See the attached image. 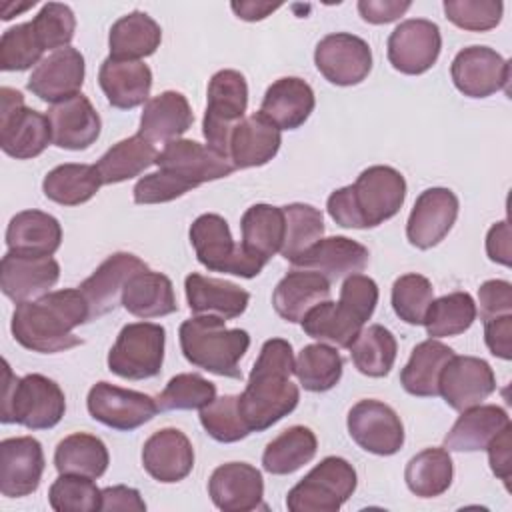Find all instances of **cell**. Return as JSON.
Returning <instances> with one entry per match:
<instances>
[{
	"instance_id": "obj_51",
	"label": "cell",
	"mask_w": 512,
	"mask_h": 512,
	"mask_svg": "<svg viewBox=\"0 0 512 512\" xmlns=\"http://www.w3.org/2000/svg\"><path fill=\"white\" fill-rule=\"evenodd\" d=\"M48 502L56 512H96L102 504V490L92 478L60 474L50 486Z\"/></svg>"
},
{
	"instance_id": "obj_11",
	"label": "cell",
	"mask_w": 512,
	"mask_h": 512,
	"mask_svg": "<svg viewBox=\"0 0 512 512\" xmlns=\"http://www.w3.org/2000/svg\"><path fill=\"white\" fill-rule=\"evenodd\" d=\"M86 406L96 422L122 432L140 428L158 412L156 398L110 382H96L88 392Z\"/></svg>"
},
{
	"instance_id": "obj_54",
	"label": "cell",
	"mask_w": 512,
	"mask_h": 512,
	"mask_svg": "<svg viewBox=\"0 0 512 512\" xmlns=\"http://www.w3.org/2000/svg\"><path fill=\"white\" fill-rule=\"evenodd\" d=\"M36 38L42 50H62L74 38L76 16L70 6L60 2H48L40 8V12L32 20Z\"/></svg>"
},
{
	"instance_id": "obj_33",
	"label": "cell",
	"mask_w": 512,
	"mask_h": 512,
	"mask_svg": "<svg viewBox=\"0 0 512 512\" xmlns=\"http://www.w3.org/2000/svg\"><path fill=\"white\" fill-rule=\"evenodd\" d=\"M62 242L60 222L42 210H22L6 228V246L22 256H52Z\"/></svg>"
},
{
	"instance_id": "obj_5",
	"label": "cell",
	"mask_w": 512,
	"mask_h": 512,
	"mask_svg": "<svg viewBox=\"0 0 512 512\" xmlns=\"http://www.w3.org/2000/svg\"><path fill=\"white\" fill-rule=\"evenodd\" d=\"M66 412V396L62 388L42 376L26 374L16 378L10 364L4 360V394L2 414L4 424H20L30 430L54 428Z\"/></svg>"
},
{
	"instance_id": "obj_16",
	"label": "cell",
	"mask_w": 512,
	"mask_h": 512,
	"mask_svg": "<svg viewBox=\"0 0 512 512\" xmlns=\"http://www.w3.org/2000/svg\"><path fill=\"white\" fill-rule=\"evenodd\" d=\"M154 164L158 170L172 172L178 178L190 182L194 188L212 180L226 178L236 170L226 156L214 152L206 144L186 138L166 142Z\"/></svg>"
},
{
	"instance_id": "obj_8",
	"label": "cell",
	"mask_w": 512,
	"mask_h": 512,
	"mask_svg": "<svg viewBox=\"0 0 512 512\" xmlns=\"http://www.w3.org/2000/svg\"><path fill=\"white\" fill-rule=\"evenodd\" d=\"M206 98L208 102L202 122L206 146L228 158L230 136L244 120V112L248 108L246 78L238 70H218L208 82Z\"/></svg>"
},
{
	"instance_id": "obj_21",
	"label": "cell",
	"mask_w": 512,
	"mask_h": 512,
	"mask_svg": "<svg viewBox=\"0 0 512 512\" xmlns=\"http://www.w3.org/2000/svg\"><path fill=\"white\" fill-rule=\"evenodd\" d=\"M58 278L60 266L52 256H22L10 250L2 256L0 288L16 304L48 294Z\"/></svg>"
},
{
	"instance_id": "obj_12",
	"label": "cell",
	"mask_w": 512,
	"mask_h": 512,
	"mask_svg": "<svg viewBox=\"0 0 512 512\" xmlns=\"http://www.w3.org/2000/svg\"><path fill=\"white\" fill-rule=\"evenodd\" d=\"M348 434L366 452L392 456L404 444V426L400 416L380 400H360L348 412Z\"/></svg>"
},
{
	"instance_id": "obj_50",
	"label": "cell",
	"mask_w": 512,
	"mask_h": 512,
	"mask_svg": "<svg viewBox=\"0 0 512 512\" xmlns=\"http://www.w3.org/2000/svg\"><path fill=\"white\" fill-rule=\"evenodd\" d=\"M200 424L210 438L224 444L244 440L250 434V428L240 414L238 396L234 394L214 398L208 406H204L200 410Z\"/></svg>"
},
{
	"instance_id": "obj_37",
	"label": "cell",
	"mask_w": 512,
	"mask_h": 512,
	"mask_svg": "<svg viewBox=\"0 0 512 512\" xmlns=\"http://www.w3.org/2000/svg\"><path fill=\"white\" fill-rule=\"evenodd\" d=\"M242 242L240 246L254 258L268 264V260L280 252L286 232V220L282 206L254 204L250 206L242 220Z\"/></svg>"
},
{
	"instance_id": "obj_58",
	"label": "cell",
	"mask_w": 512,
	"mask_h": 512,
	"mask_svg": "<svg viewBox=\"0 0 512 512\" xmlns=\"http://www.w3.org/2000/svg\"><path fill=\"white\" fill-rule=\"evenodd\" d=\"M480 318L490 320L512 312V284L506 280H486L478 288Z\"/></svg>"
},
{
	"instance_id": "obj_18",
	"label": "cell",
	"mask_w": 512,
	"mask_h": 512,
	"mask_svg": "<svg viewBox=\"0 0 512 512\" xmlns=\"http://www.w3.org/2000/svg\"><path fill=\"white\" fill-rule=\"evenodd\" d=\"M458 198L450 188H428L416 198L406 222V238L412 246L428 250L452 230L458 218Z\"/></svg>"
},
{
	"instance_id": "obj_9",
	"label": "cell",
	"mask_w": 512,
	"mask_h": 512,
	"mask_svg": "<svg viewBox=\"0 0 512 512\" xmlns=\"http://www.w3.org/2000/svg\"><path fill=\"white\" fill-rule=\"evenodd\" d=\"M166 330L154 322L126 324L108 352V370L126 380L154 378L164 362Z\"/></svg>"
},
{
	"instance_id": "obj_1",
	"label": "cell",
	"mask_w": 512,
	"mask_h": 512,
	"mask_svg": "<svg viewBox=\"0 0 512 512\" xmlns=\"http://www.w3.org/2000/svg\"><path fill=\"white\" fill-rule=\"evenodd\" d=\"M294 374L292 346L284 338L266 340L250 370L246 388L238 394L240 414L250 432H264L288 416L300 400Z\"/></svg>"
},
{
	"instance_id": "obj_39",
	"label": "cell",
	"mask_w": 512,
	"mask_h": 512,
	"mask_svg": "<svg viewBox=\"0 0 512 512\" xmlns=\"http://www.w3.org/2000/svg\"><path fill=\"white\" fill-rule=\"evenodd\" d=\"M162 42V30L146 12L134 10L118 18L108 34L110 56L118 60H140L152 56Z\"/></svg>"
},
{
	"instance_id": "obj_62",
	"label": "cell",
	"mask_w": 512,
	"mask_h": 512,
	"mask_svg": "<svg viewBox=\"0 0 512 512\" xmlns=\"http://www.w3.org/2000/svg\"><path fill=\"white\" fill-rule=\"evenodd\" d=\"M100 510H146V502L142 500L140 492L130 486H108L102 490V504Z\"/></svg>"
},
{
	"instance_id": "obj_63",
	"label": "cell",
	"mask_w": 512,
	"mask_h": 512,
	"mask_svg": "<svg viewBox=\"0 0 512 512\" xmlns=\"http://www.w3.org/2000/svg\"><path fill=\"white\" fill-rule=\"evenodd\" d=\"M486 254L492 262L510 266V226L506 220L496 222L486 234Z\"/></svg>"
},
{
	"instance_id": "obj_46",
	"label": "cell",
	"mask_w": 512,
	"mask_h": 512,
	"mask_svg": "<svg viewBox=\"0 0 512 512\" xmlns=\"http://www.w3.org/2000/svg\"><path fill=\"white\" fill-rule=\"evenodd\" d=\"M474 320V298L468 292H450L432 300L422 324L430 338H446L466 332Z\"/></svg>"
},
{
	"instance_id": "obj_26",
	"label": "cell",
	"mask_w": 512,
	"mask_h": 512,
	"mask_svg": "<svg viewBox=\"0 0 512 512\" xmlns=\"http://www.w3.org/2000/svg\"><path fill=\"white\" fill-rule=\"evenodd\" d=\"M368 260L370 252L364 244L346 236H330L320 238L312 248L296 258L292 266L302 270H314L326 280L334 282L344 276L360 274L366 268Z\"/></svg>"
},
{
	"instance_id": "obj_22",
	"label": "cell",
	"mask_w": 512,
	"mask_h": 512,
	"mask_svg": "<svg viewBox=\"0 0 512 512\" xmlns=\"http://www.w3.org/2000/svg\"><path fill=\"white\" fill-rule=\"evenodd\" d=\"M208 494L214 506L224 512H248L264 508L262 474L248 462L220 464L208 480Z\"/></svg>"
},
{
	"instance_id": "obj_64",
	"label": "cell",
	"mask_w": 512,
	"mask_h": 512,
	"mask_svg": "<svg viewBox=\"0 0 512 512\" xmlns=\"http://www.w3.org/2000/svg\"><path fill=\"white\" fill-rule=\"evenodd\" d=\"M282 4H272V2H254V0H246V2H232L230 8L234 10V14L246 22H256V20H264L266 16H270L274 10H278Z\"/></svg>"
},
{
	"instance_id": "obj_4",
	"label": "cell",
	"mask_w": 512,
	"mask_h": 512,
	"mask_svg": "<svg viewBox=\"0 0 512 512\" xmlns=\"http://www.w3.org/2000/svg\"><path fill=\"white\" fill-rule=\"evenodd\" d=\"M180 348L184 358L206 372L226 378H242L240 360L248 352L250 336L242 328H226L222 318L194 316L180 324Z\"/></svg>"
},
{
	"instance_id": "obj_41",
	"label": "cell",
	"mask_w": 512,
	"mask_h": 512,
	"mask_svg": "<svg viewBox=\"0 0 512 512\" xmlns=\"http://www.w3.org/2000/svg\"><path fill=\"white\" fill-rule=\"evenodd\" d=\"M318 450L316 434L308 426H290L282 430L272 442H268L262 454V466L266 472L284 476L300 470L308 464Z\"/></svg>"
},
{
	"instance_id": "obj_38",
	"label": "cell",
	"mask_w": 512,
	"mask_h": 512,
	"mask_svg": "<svg viewBox=\"0 0 512 512\" xmlns=\"http://www.w3.org/2000/svg\"><path fill=\"white\" fill-rule=\"evenodd\" d=\"M454 356V350L438 338H428L414 346L406 366L400 372L402 388L420 398L438 396V382L444 366Z\"/></svg>"
},
{
	"instance_id": "obj_29",
	"label": "cell",
	"mask_w": 512,
	"mask_h": 512,
	"mask_svg": "<svg viewBox=\"0 0 512 512\" xmlns=\"http://www.w3.org/2000/svg\"><path fill=\"white\" fill-rule=\"evenodd\" d=\"M314 106L316 98L312 86L302 78L286 76L268 86L260 104V114L278 130H296L308 120Z\"/></svg>"
},
{
	"instance_id": "obj_10",
	"label": "cell",
	"mask_w": 512,
	"mask_h": 512,
	"mask_svg": "<svg viewBox=\"0 0 512 512\" xmlns=\"http://www.w3.org/2000/svg\"><path fill=\"white\" fill-rule=\"evenodd\" d=\"M52 142L48 116L24 106L22 92L0 88V146L16 160L40 156Z\"/></svg>"
},
{
	"instance_id": "obj_3",
	"label": "cell",
	"mask_w": 512,
	"mask_h": 512,
	"mask_svg": "<svg viewBox=\"0 0 512 512\" xmlns=\"http://www.w3.org/2000/svg\"><path fill=\"white\" fill-rule=\"evenodd\" d=\"M406 198V180L392 166H370L354 184L334 190L326 208L342 228H374L396 216Z\"/></svg>"
},
{
	"instance_id": "obj_20",
	"label": "cell",
	"mask_w": 512,
	"mask_h": 512,
	"mask_svg": "<svg viewBox=\"0 0 512 512\" xmlns=\"http://www.w3.org/2000/svg\"><path fill=\"white\" fill-rule=\"evenodd\" d=\"M86 64L80 50L68 46L42 58L28 78V90L42 102L58 104L80 94Z\"/></svg>"
},
{
	"instance_id": "obj_32",
	"label": "cell",
	"mask_w": 512,
	"mask_h": 512,
	"mask_svg": "<svg viewBox=\"0 0 512 512\" xmlns=\"http://www.w3.org/2000/svg\"><path fill=\"white\" fill-rule=\"evenodd\" d=\"M194 122L192 108L182 92L166 90L144 104L138 134L154 142L178 140Z\"/></svg>"
},
{
	"instance_id": "obj_49",
	"label": "cell",
	"mask_w": 512,
	"mask_h": 512,
	"mask_svg": "<svg viewBox=\"0 0 512 512\" xmlns=\"http://www.w3.org/2000/svg\"><path fill=\"white\" fill-rule=\"evenodd\" d=\"M216 398V386L200 374L184 372L170 378L166 388L158 394V410H202Z\"/></svg>"
},
{
	"instance_id": "obj_48",
	"label": "cell",
	"mask_w": 512,
	"mask_h": 512,
	"mask_svg": "<svg viewBox=\"0 0 512 512\" xmlns=\"http://www.w3.org/2000/svg\"><path fill=\"white\" fill-rule=\"evenodd\" d=\"M286 232L280 254L292 264L308 248H312L324 234V216L318 208L302 202L282 206Z\"/></svg>"
},
{
	"instance_id": "obj_30",
	"label": "cell",
	"mask_w": 512,
	"mask_h": 512,
	"mask_svg": "<svg viewBox=\"0 0 512 512\" xmlns=\"http://www.w3.org/2000/svg\"><path fill=\"white\" fill-rule=\"evenodd\" d=\"M330 280L314 270L294 268L274 288L272 306L286 322H302L316 304L330 300Z\"/></svg>"
},
{
	"instance_id": "obj_2",
	"label": "cell",
	"mask_w": 512,
	"mask_h": 512,
	"mask_svg": "<svg viewBox=\"0 0 512 512\" xmlns=\"http://www.w3.org/2000/svg\"><path fill=\"white\" fill-rule=\"evenodd\" d=\"M90 320V306L80 288H64L20 302L12 314V336L26 350L56 354L82 344L72 330Z\"/></svg>"
},
{
	"instance_id": "obj_27",
	"label": "cell",
	"mask_w": 512,
	"mask_h": 512,
	"mask_svg": "<svg viewBox=\"0 0 512 512\" xmlns=\"http://www.w3.org/2000/svg\"><path fill=\"white\" fill-rule=\"evenodd\" d=\"M188 308L196 316H216L226 320L238 318L248 302L250 294L234 282L202 276L192 272L184 280Z\"/></svg>"
},
{
	"instance_id": "obj_53",
	"label": "cell",
	"mask_w": 512,
	"mask_h": 512,
	"mask_svg": "<svg viewBox=\"0 0 512 512\" xmlns=\"http://www.w3.org/2000/svg\"><path fill=\"white\" fill-rule=\"evenodd\" d=\"M42 52L32 22L16 24L0 38V68L4 72L28 70L32 64H40Z\"/></svg>"
},
{
	"instance_id": "obj_40",
	"label": "cell",
	"mask_w": 512,
	"mask_h": 512,
	"mask_svg": "<svg viewBox=\"0 0 512 512\" xmlns=\"http://www.w3.org/2000/svg\"><path fill=\"white\" fill-rule=\"evenodd\" d=\"M156 156V146L140 134H134L108 148L94 166L102 184H118L144 172L156 162Z\"/></svg>"
},
{
	"instance_id": "obj_23",
	"label": "cell",
	"mask_w": 512,
	"mask_h": 512,
	"mask_svg": "<svg viewBox=\"0 0 512 512\" xmlns=\"http://www.w3.org/2000/svg\"><path fill=\"white\" fill-rule=\"evenodd\" d=\"M142 270H148V266L138 256L130 252L110 254L92 272V276H88L78 286L90 306V320L114 310L118 306V300H122V290L126 282Z\"/></svg>"
},
{
	"instance_id": "obj_55",
	"label": "cell",
	"mask_w": 512,
	"mask_h": 512,
	"mask_svg": "<svg viewBox=\"0 0 512 512\" xmlns=\"http://www.w3.org/2000/svg\"><path fill=\"white\" fill-rule=\"evenodd\" d=\"M504 4L500 0H446L444 14L446 18L470 32H486L500 24Z\"/></svg>"
},
{
	"instance_id": "obj_17",
	"label": "cell",
	"mask_w": 512,
	"mask_h": 512,
	"mask_svg": "<svg viewBox=\"0 0 512 512\" xmlns=\"http://www.w3.org/2000/svg\"><path fill=\"white\" fill-rule=\"evenodd\" d=\"M496 390V376L490 364L476 356H452L438 382V394L444 402L462 412L482 404Z\"/></svg>"
},
{
	"instance_id": "obj_45",
	"label": "cell",
	"mask_w": 512,
	"mask_h": 512,
	"mask_svg": "<svg viewBox=\"0 0 512 512\" xmlns=\"http://www.w3.org/2000/svg\"><path fill=\"white\" fill-rule=\"evenodd\" d=\"M398 344L394 334L380 326L372 324L356 336V340L350 346V356L358 372L370 378H382L386 376L396 360Z\"/></svg>"
},
{
	"instance_id": "obj_47",
	"label": "cell",
	"mask_w": 512,
	"mask_h": 512,
	"mask_svg": "<svg viewBox=\"0 0 512 512\" xmlns=\"http://www.w3.org/2000/svg\"><path fill=\"white\" fill-rule=\"evenodd\" d=\"M294 374L308 392L332 390L342 378V356L324 342L308 344L294 360Z\"/></svg>"
},
{
	"instance_id": "obj_31",
	"label": "cell",
	"mask_w": 512,
	"mask_h": 512,
	"mask_svg": "<svg viewBox=\"0 0 512 512\" xmlns=\"http://www.w3.org/2000/svg\"><path fill=\"white\" fill-rule=\"evenodd\" d=\"M280 130L260 112L246 116L232 132L228 158L234 168H254L268 164L280 150Z\"/></svg>"
},
{
	"instance_id": "obj_36",
	"label": "cell",
	"mask_w": 512,
	"mask_h": 512,
	"mask_svg": "<svg viewBox=\"0 0 512 512\" xmlns=\"http://www.w3.org/2000/svg\"><path fill=\"white\" fill-rule=\"evenodd\" d=\"M302 330L324 344H334L338 348H350L360 334L364 320L342 300H324L316 304L302 318Z\"/></svg>"
},
{
	"instance_id": "obj_24",
	"label": "cell",
	"mask_w": 512,
	"mask_h": 512,
	"mask_svg": "<svg viewBox=\"0 0 512 512\" xmlns=\"http://www.w3.org/2000/svg\"><path fill=\"white\" fill-rule=\"evenodd\" d=\"M144 470L162 484L184 480L194 468V448L178 428L156 430L142 446Z\"/></svg>"
},
{
	"instance_id": "obj_14",
	"label": "cell",
	"mask_w": 512,
	"mask_h": 512,
	"mask_svg": "<svg viewBox=\"0 0 512 512\" xmlns=\"http://www.w3.org/2000/svg\"><path fill=\"white\" fill-rule=\"evenodd\" d=\"M314 64L330 84L354 86L370 74L372 50L360 36L336 32L316 44Z\"/></svg>"
},
{
	"instance_id": "obj_19",
	"label": "cell",
	"mask_w": 512,
	"mask_h": 512,
	"mask_svg": "<svg viewBox=\"0 0 512 512\" xmlns=\"http://www.w3.org/2000/svg\"><path fill=\"white\" fill-rule=\"evenodd\" d=\"M44 474V450L32 436L4 438L0 442V492L22 498L38 490Z\"/></svg>"
},
{
	"instance_id": "obj_59",
	"label": "cell",
	"mask_w": 512,
	"mask_h": 512,
	"mask_svg": "<svg viewBox=\"0 0 512 512\" xmlns=\"http://www.w3.org/2000/svg\"><path fill=\"white\" fill-rule=\"evenodd\" d=\"M484 340L488 350L502 358H512V314L484 320Z\"/></svg>"
},
{
	"instance_id": "obj_56",
	"label": "cell",
	"mask_w": 512,
	"mask_h": 512,
	"mask_svg": "<svg viewBox=\"0 0 512 512\" xmlns=\"http://www.w3.org/2000/svg\"><path fill=\"white\" fill-rule=\"evenodd\" d=\"M194 186L182 178H178L172 172L166 170H158L152 172L148 176H142L134 190V202L136 204H164L170 200H176L180 196H184L186 192H190Z\"/></svg>"
},
{
	"instance_id": "obj_7",
	"label": "cell",
	"mask_w": 512,
	"mask_h": 512,
	"mask_svg": "<svg viewBox=\"0 0 512 512\" xmlns=\"http://www.w3.org/2000/svg\"><path fill=\"white\" fill-rule=\"evenodd\" d=\"M358 476L340 456L320 460L286 496L290 512H336L354 494Z\"/></svg>"
},
{
	"instance_id": "obj_25",
	"label": "cell",
	"mask_w": 512,
	"mask_h": 512,
	"mask_svg": "<svg viewBox=\"0 0 512 512\" xmlns=\"http://www.w3.org/2000/svg\"><path fill=\"white\" fill-rule=\"evenodd\" d=\"M52 144L64 150H86L100 136V116L92 102L80 92L48 110Z\"/></svg>"
},
{
	"instance_id": "obj_42",
	"label": "cell",
	"mask_w": 512,
	"mask_h": 512,
	"mask_svg": "<svg viewBox=\"0 0 512 512\" xmlns=\"http://www.w3.org/2000/svg\"><path fill=\"white\" fill-rule=\"evenodd\" d=\"M110 456L106 444L92 434L76 432L58 442L54 452V466L60 474H78L86 478H100L108 468Z\"/></svg>"
},
{
	"instance_id": "obj_35",
	"label": "cell",
	"mask_w": 512,
	"mask_h": 512,
	"mask_svg": "<svg viewBox=\"0 0 512 512\" xmlns=\"http://www.w3.org/2000/svg\"><path fill=\"white\" fill-rule=\"evenodd\" d=\"M120 304L136 318H160L178 310L172 280L166 274L142 270L134 274L124 290Z\"/></svg>"
},
{
	"instance_id": "obj_52",
	"label": "cell",
	"mask_w": 512,
	"mask_h": 512,
	"mask_svg": "<svg viewBox=\"0 0 512 512\" xmlns=\"http://www.w3.org/2000/svg\"><path fill=\"white\" fill-rule=\"evenodd\" d=\"M432 300L434 288L430 280L422 274H404L392 284V308L396 316L406 324H422Z\"/></svg>"
},
{
	"instance_id": "obj_34",
	"label": "cell",
	"mask_w": 512,
	"mask_h": 512,
	"mask_svg": "<svg viewBox=\"0 0 512 512\" xmlns=\"http://www.w3.org/2000/svg\"><path fill=\"white\" fill-rule=\"evenodd\" d=\"M508 424V412L496 404H478L466 408L444 436V446L454 452L486 450L490 440Z\"/></svg>"
},
{
	"instance_id": "obj_6",
	"label": "cell",
	"mask_w": 512,
	"mask_h": 512,
	"mask_svg": "<svg viewBox=\"0 0 512 512\" xmlns=\"http://www.w3.org/2000/svg\"><path fill=\"white\" fill-rule=\"evenodd\" d=\"M188 236L198 262L212 272L254 278L266 266V262L250 256L234 242L230 226L220 214H200L192 222Z\"/></svg>"
},
{
	"instance_id": "obj_57",
	"label": "cell",
	"mask_w": 512,
	"mask_h": 512,
	"mask_svg": "<svg viewBox=\"0 0 512 512\" xmlns=\"http://www.w3.org/2000/svg\"><path fill=\"white\" fill-rule=\"evenodd\" d=\"M340 300L346 302L364 322H368L378 304V284L364 274L346 276L340 288Z\"/></svg>"
},
{
	"instance_id": "obj_28",
	"label": "cell",
	"mask_w": 512,
	"mask_h": 512,
	"mask_svg": "<svg viewBox=\"0 0 512 512\" xmlns=\"http://www.w3.org/2000/svg\"><path fill=\"white\" fill-rule=\"evenodd\" d=\"M98 82L114 108L130 110L150 100L152 70L142 60H118L108 56L100 64Z\"/></svg>"
},
{
	"instance_id": "obj_43",
	"label": "cell",
	"mask_w": 512,
	"mask_h": 512,
	"mask_svg": "<svg viewBox=\"0 0 512 512\" xmlns=\"http://www.w3.org/2000/svg\"><path fill=\"white\" fill-rule=\"evenodd\" d=\"M102 186L96 166L60 164L52 168L42 182L44 196L62 206H78L88 202Z\"/></svg>"
},
{
	"instance_id": "obj_44",
	"label": "cell",
	"mask_w": 512,
	"mask_h": 512,
	"mask_svg": "<svg viewBox=\"0 0 512 512\" xmlns=\"http://www.w3.org/2000/svg\"><path fill=\"white\" fill-rule=\"evenodd\" d=\"M454 476V466L448 450L426 448L412 456L404 470L406 486L420 498H436L444 494Z\"/></svg>"
},
{
	"instance_id": "obj_13",
	"label": "cell",
	"mask_w": 512,
	"mask_h": 512,
	"mask_svg": "<svg viewBox=\"0 0 512 512\" xmlns=\"http://www.w3.org/2000/svg\"><path fill=\"white\" fill-rule=\"evenodd\" d=\"M440 50V28L432 20H404L388 36V62L394 70L408 76L428 72L436 64Z\"/></svg>"
},
{
	"instance_id": "obj_15",
	"label": "cell",
	"mask_w": 512,
	"mask_h": 512,
	"mask_svg": "<svg viewBox=\"0 0 512 512\" xmlns=\"http://www.w3.org/2000/svg\"><path fill=\"white\" fill-rule=\"evenodd\" d=\"M450 76L464 96L488 98L508 90L510 62L488 46H468L454 56Z\"/></svg>"
},
{
	"instance_id": "obj_60",
	"label": "cell",
	"mask_w": 512,
	"mask_h": 512,
	"mask_svg": "<svg viewBox=\"0 0 512 512\" xmlns=\"http://www.w3.org/2000/svg\"><path fill=\"white\" fill-rule=\"evenodd\" d=\"M410 6L412 2L408 0H360L358 12L364 22L388 24L398 20Z\"/></svg>"
},
{
	"instance_id": "obj_61",
	"label": "cell",
	"mask_w": 512,
	"mask_h": 512,
	"mask_svg": "<svg viewBox=\"0 0 512 512\" xmlns=\"http://www.w3.org/2000/svg\"><path fill=\"white\" fill-rule=\"evenodd\" d=\"M510 424L500 432L496 434L490 444L486 446L488 450V462H490V468L492 472L508 486L510 482Z\"/></svg>"
}]
</instances>
